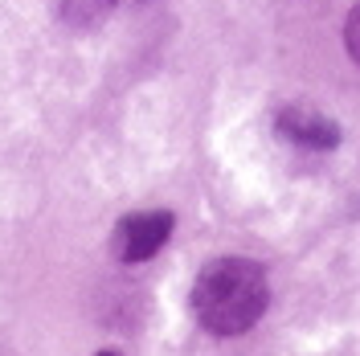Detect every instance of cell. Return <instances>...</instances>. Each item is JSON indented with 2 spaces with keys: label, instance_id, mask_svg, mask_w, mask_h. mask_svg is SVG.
<instances>
[{
  "label": "cell",
  "instance_id": "cell-1",
  "mask_svg": "<svg viewBox=\"0 0 360 356\" xmlns=\"http://www.w3.org/2000/svg\"><path fill=\"white\" fill-rule=\"evenodd\" d=\"M270 303V283L250 258H213L193 283V312L205 332L242 336L250 332Z\"/></svg>",
  "mask_w": 360,
  "mask_h": 356
},
{
  "label": "cell",
  "instance_id": "cell-2",
  "mask_svg": "<svg viewBox=\"0 0 360 356\" xmlns=\"http://www.w3.org/2000/svg\"><path fill=\"white\" fill-rule=\"evenodd\" d=\"M172 225H176V217L164 213V209H156V213H131V217H123L115 225V254L123 262H148L160 246L172 238Z\"/></svg>",
  "mask_w": 360,
  "mask_h": 356
},
{
  "label": "cell",
  "instance_id": "cell-3",
  "mask_svg": "<svg viewBox=\"0 0 360 356\" xmlns=\"http://www.w3.org/2000/svg\"><path fill=\"white\" fill-rule=\"evenodd\" d=\"M274 127L287 144H299V148H311V152H332L340 144V127L328 119V115L311 111V107H283L274 115Z\"/></svg>",
  "mask_w": 360,
  "mask_h": 356
},
{
  "label": "cell",
  "instance_id": "cell-4",
  "mask_svg": "<svg viewBox=\"0 0 360 356\" xmlns=\"http://www.w3.org/2000/svg\"><path fill=\"white\" fill-rule=\"evenodd\" d=\"M115 0H58V17L70 29H94L107 21Z\"/></svg>",
  "mask_w": 360,
  "mask_h": 356
},
{
  "label": "cell",
  "instance_id": "cell-5",
  "mask_svg": "<svg viewBox=\"0 0 360 356\" xmlns=\"http://www.w3.org/2000/svg\"><path fill=\"white\" fill-rule=\"evenodd\" d=\"M344 45H348L352 62L360 66V4H352V13H348V21H344Z\"/></svg>",
  "mask_w": 360,
  "mask_h": 356
},
{
  "label": "cell",
  "instance_id": "cell-6",
  "mask_svg": "<svg viewBox=\"0 0 360 356\" xmlns=\"http://www.w3.org/2000/svg\"><path fill=\"white\" fill-rule=\"evenodd\" d=\"M98 356H119V352H98Z\"/></svg>",
  "mask_w": 360,
  "mask_h": 356
},
{
  "label": "cell",
  "instance_id": "cell-7",
  "mask_svg": "<svg viewBox=\"0 0 360 356\" xmlns=\"http://www.w3.org/2000/svg\"><path fill=\"white\" fill-rule=\"evenodd\" d=\"M131 4H139V0H131Z\"/></svg>",
  "mask_w": 360,
  "mask_h": 356
}]
</instances>
